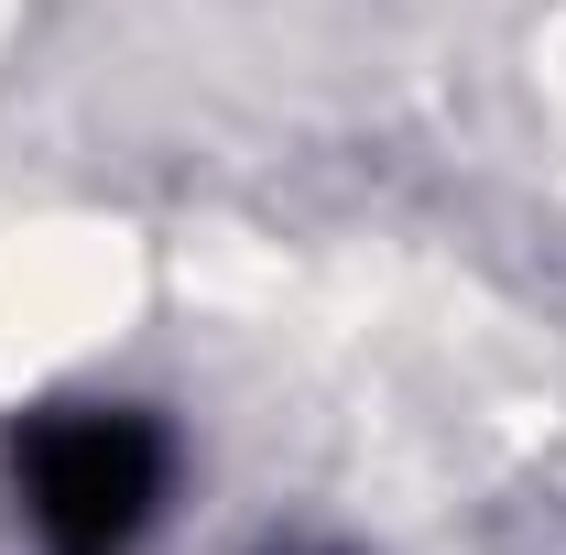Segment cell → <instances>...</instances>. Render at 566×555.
<instances>
[{
  "label": "cell",
  "instance_id": "1",
  "mask_svg": "<svg viewBox=\"0 0 566 555\" xmlns=\"http://www.w3.org/2000/svg\"><path fill=\"white\" fill-rule=\"evenodd\" d=\"M142 490H153V447L132 425H55L33 447V512L55 523L66 555H120V534L142 523Z\"/></svg>",
  "mask_w": 566,
  "mask_h": 555
}]
</instances>
